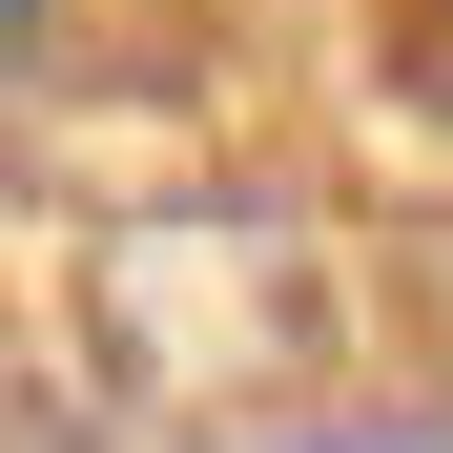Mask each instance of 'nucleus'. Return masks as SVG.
Wrapping results in <instances>:
<instances>
[{
	"label": "nucleus",
	"mask_w": 453,
	"mask_h": 453,
	"mask_svg": "<svg viewBox=\"0 0 453 453\" xmlns=\"http://www.w3.org/2000/svg\"><path fill=\"white\" fill-rule=\"evenodd\" d=\"M330 453H453V433H412V412H371V433H330Z\"/></svg>",
	"instance_id": "nucleus-1"
},
{
	"label": "nucleus",
	"mask_w": 453,
	"mask_h": 453,
	"mask_svg": "<svg viewBox=\"0 0 453 453\" xmlns=\"http://www.w3.org/2000/svg\"><path fill=\"white\" fill-rule=\"evenodd\" d=\"M0 42H21V0H0Z\"/></svg>",
	"instance_id": "nucleus-2"
}]
</instances>
